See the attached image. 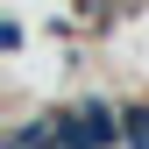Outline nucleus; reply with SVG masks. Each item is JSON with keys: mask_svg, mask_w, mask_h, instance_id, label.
<instances>
[{"mask_svg": "<svg viewBox=\"0 0 149 149\" xmlns=\"http://www.w3.org/2000/svg\"><path fill=\"white\" fill-rule=\"evenodd\" d=\"M128 149H149V107L128 114Z\"/></svg>", "mask_w": 149, "mask_h": 149, "instance_id": "2", "label": "nucleus"}, {"mask_svg": "<svg viewBox=\"0 0 149 149\" xmlns=\"http://www.w3.org/2000/svg\"><path fill=\"white\" fill-rule=\"evenodd\" d=\"M50 121H57V142L64 149H128V114L107 107V100H85V107L50 114Z\"/></svg>", "mask_w": 149, "mask_h": 149, "instance_id": "1", "label": "nucleus"}]
</instances>
